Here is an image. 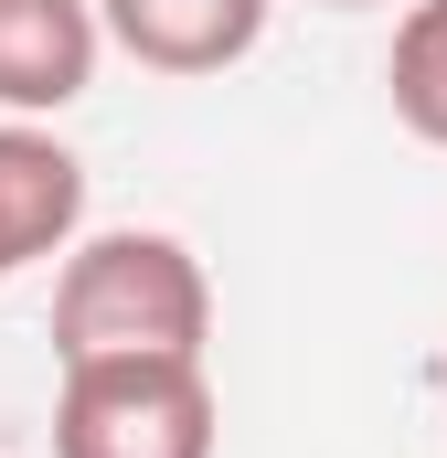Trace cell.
<instances>
[{"label": "cell", "mask_w": 447, "mask_h": 458, "mask_svg": "<svg viewBox=\"0 0 447 458\" xmlns=\"http://www.w3.org/2000/svg\"><path fill=\"white\" fill-rule=\"evenodd\" d=\"M214 331V277L181 234H86L64 245L54 277V362H203Z\"/></svg>", "instance_id": "obj_1"}, {"label": "cell", "mask_w": 447, "mask_h": 458, "mask_svg": "<svg viewBox=\"0 0 447 458\" xmlns=\"http://www.w3.org/2000/svg\"><path fill=\"white\" fill-rule=\"evenodd\" d=\"M54 458H214V384L203 362H64L54 384Z\"/></svg>", "instance_id": "obj_2"}, {"label": "cell", "mask_w": 447, "mask_h": 458, "mask_svg": "<svg viewBox=\"0 0 447 458\" xmlns=\"http://www.w3.org/2000/svg\"><path fill=\"white\" fill-rule=\"evenodd\" d=\"M266 11L277 0H97V32L149 75H224L266 43Z\"/></svg>", "instance_id": "obj_3"}, {"label": "cell", "mask_w": 447, "mask_h": 458, "mask_svg": "<svg viewBox=\"0 0 447 458\" xmlns=\"http://www.w3.org/2000/svg\"><path fill=\"white\" fill-rule=\"evenodd\" d=\"M86 225V160L32 128V117H0V277H21L32 256H64Z\"/></svg>", "instance_id": "obj_4"}, {"label": "cell", "mask_w": 447, "mask_h": 458, "mask_svg": "<svg viewBox=\"0 0 447 458\" xmlns=\"http://www.w3.org/2000/svg\"><path fill=\"white\" fill-rule=\"evenodd\" d=\"M97 0H0V107L11 117H54L97 86Z\"/></svg>", "instance_id": "obj_5"}, {"label": "cell", "mask_w": 447, "mask_h": 458, "mask_svg": "<svg viewBox=\"0 0 447 458\" xmlns=\"http://www.w3.org/2000/svg\"><path fill=\"white\" fill-rule=\"evenodd\" d=\"M384 86H394V117L447 149V0H416L394 21V54H384Z\"/></svg>", "instance_id": "obj_6"}, {"label": "cell", "mask_w": 447, "mask_h": 458, "mask_svg": "<svg viewBox=\"0 0 447 458\" xmlns=\"http://www.w3.org/2000/svg\"><path fill=\"white\" fill-rule=\"evenodd\" d=\"M331 11H384V0H331Z\"/></svg>", "instance_id": "obj_7"}]
</instances>
